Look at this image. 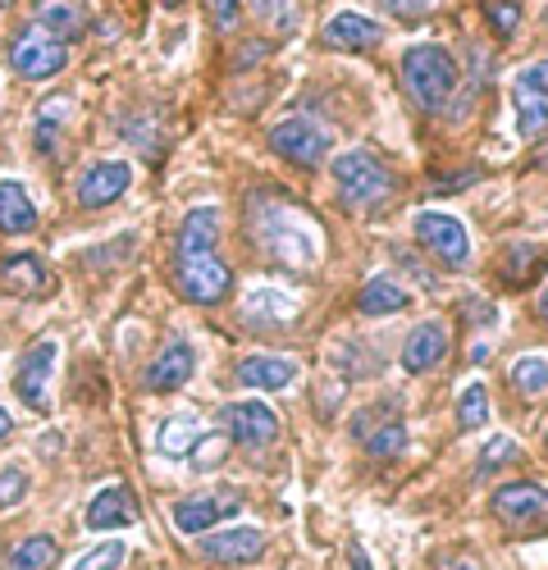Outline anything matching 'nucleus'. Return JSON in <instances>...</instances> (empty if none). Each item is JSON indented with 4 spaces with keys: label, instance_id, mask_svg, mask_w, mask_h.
I'll return each mask as SVG.
<instances>
[{
    "label": "nucleus",
    "instance_id": "f257e3e1",
    "mask_svg": "<svg viewBox=\"0 0 548 570\" xmlns=\"http://www.w3.org/2000/svg\"><path fill=\"white\" fill-rule=\"evenodd\" d=\"M252 237L270 261H280L297 274L315 269L320 252H325V233H320V224L302 206H293L288 197H270V193L252 202Z\"/></svg>",
    "mask_w": 548,
    "mask_h": 570
},
{
    "label": "nucleus",
    "instance_id": "f03ea898",
    "mask_svg": "<svg viewBox=\"0 0 548 570\" xmlns=\"http://www.w3.org/2000/svg\"><path fill=\"white\" fill-rule=\"evenodd\" d=\"M402 87H407V97L417 101L425 115H439L443 106H452L457 60H452L448 46H434V41L407 46V56H402Z\"/></svg>",
    "mask_w": 548,
    "mask_h": 570
},
{
    "label": "nucleus",
    "instance_id": "7ed1b4c3",
    "mask_svg": "<svg viewBox=\"0 0 548 570\" xmlns=\"http://www.w3.org/2000/svg\"><path fill=\"white\" fill-rule=\"evenodd\" d=\"M334 183L348 206H375L393 193V174L371 151H343L334 160Z\"/></svg>",
    "mask_w": 548,
    "mask_h": 570
},
{
    "label": "nucleus",
    "instance_id": "20e7f679",
    "mask_svg": "<svg viewBox=\"0 0 548 570\" xmlns=\"http://www.w3.org/2000/svg\"><path fill=\"white\" fill-rule=\"evenodd\" d=\"M411 233H417V243L434 261H443L452 269H467L471 265V233H467V224L457 219V215H448V210H421L417 219H411Z\"/></svg>",
    "mask_w": 548,
    "mask_h": 570
},
{
    "label": "nucleus",
    "instance_id": "39448f33",
    "mask_svg": "<svg viewBox=\"0 0 548 570\" xmlns=\"http://www.w3.org/2000/svg\"><path fill=\"white\" fill-rule=\"evenodd\" d=\"M65 65H69L65 41H56L51 32H41L37 23H32V28H19V37L10 41V69H14L19 78H28V82L56 78Z\"/></svg>",
    "mask_w": 548,
    "mask_h": 570
},
{
    "label": "nucleus",
    "instance_id": "423d86ee",
    "mask_svg": "<svg viewBox=\"0 0 548 570\" xmlns=\"http://www.w3.org/2000/svg\"><path fill=\"white\" fill-rule=\"evenodd\" d=\"M56 361H60V343L56 338H41L23 352L19 370H14V393L23 397L28 411L46 415L51 411V379H56Z\"/></svg>",
    "mask_w": 548,
    "mask_h": 570
},
{
    "label": "nucleus",
    "instance_id": "0eeeda50",
    "mask_svg": "<svg viewBox=\"0 0 548 570\" xmlns=\"http://www.w3.org/2000/svg\"><path fill=\"white\" fill-rule=\"evenodd\" d=\"M270 147L280 151L284 160L311 169V165H320V160L330 156V132L320 128V124H311L306 115H297V119H284V124L270 128Z\"/></svg>",
    "mask_w": 548,
    "mask_h": 570
},
{
    "label": "nucleus",
    "instance_id": "6e6552de",
    "mask_svg": "<svg viewBox=\"0 0 548 570\" xmlns=\"http://www.w3.org/2000/svg\"><path fill=\"white\" fill-rule=\"evenodd\" d=\"M174 278H178V293L188 302H197V306H219L228 297V288H234V269H228L224 261H215V256L178 261Z\"/></svg>",
    "mask_w": 548,
    "mask_h": 570
},
{
    "label": "nucleus",
    "instance_id": "1a4fd4ad",
    "mask_svg": "<svg viewBox=\"0 0 548 570\" xmlns=\"http://www.w3.org/2000/svg\"><path fill=\"white\" fill-rule=\"evenodd\" d=\"M197 552L215 566H252V561L265 557V530L234 525V530H219V534H202Z\"/></svg>",
    "mask_w": 548,
    "mask_h": 570
},
{
    "label": "nucleus",
    "instance_id": "9d476101",
    "mask_svg": "<svg viewBox=\"0 0 548 570\" xmlns=\"http://www.w3.org/2000/svg\"><path fill=\"white\" fill-rule=\"evenodd\" d=\"M219 424L228 430V439L243 448H265L280 434V420H274V411L265 402H228L219 411Z\"/></svg>",
    "mask_w": 548,
    "mask_h": 570
},
{
    "label": "nucleus",
    "instance_id": "9b49d317",
    "mask_svg": "<svg viewBox=\"0 0 548 570\" xmlns=\"http://www.w3.org/2000/svg\"><path fill=\"white\" fill-rule=\"evenodd\" d=\"M238 511V493L234 489H215V493H197V498H183L178 507H174V525L183 530V534H193V539H202L215 520H224V515H234Z\"/></svg>",
    "mask_w": 548,
    "mask_h": 570
},
{
    "label": "nucleus",
    "instance_id": "f8f14e48",
    "mask_svg": "<svg viewBox=\"0 0 548 570\" xmlns=\"http://www.w3.org/2000/svg\"><path fill=\"white\" fill-rule=\"evenodd\" d=\"M128 183H133V165L128 160H101V165H91L78 178V206L82 210L110 206V202H119L128 193Z\"/></svg>",
    "mask_w": 548,
    "mask_h": 570
},
{
    "label": "nucleus",
    "instance_id": "ddd939ff",
    "mask_svg": "<svg viewBox=\"0 0 548 570\" xmlns=\"http://www.w3.org/2000/svg\"><path fill=\"white\" fill-rule=\"evenodd\" d=\"M193 370H197V347H193L188 338H174V343H165L160 356L147 365L143 384H147L151 393H178V389L193 379Z\"/></svg>",
    "mask_w": 548,
    "mask_h": 570
},
{
    "label": "nucleus",
    "instance_id": "4468645a",
    "mask_svg": "<svg viewBox=\"0 0 548 570\" xmlns=\"http://www.w3.org/2000/svg\"><path fill=\"white\" fill-rule=\"evenodd\" d=\"M243 320L252 328H284L297 320V297H288L284 288H270V283H252L243 297Z\"/></svg>",
    "mask_w": 548,
    "mask_h": 570
},
{
    "label": "nucleus",
    "instance_id": "2eb2a0df",
    "mask_svg": "<svg viewBox=\"0 0 548 570\" xmlns=\"http://www.w3.org/2000/svg\"><path fill=\"white\" fill-rule=\"evenodd\" d=\"M443 356H448V328H443L439 320L417 324V328L407 334V343H402V370H411V374L434 370Z\"/></svg>",
    "mask_w": 548,
    "mask_h": 570
},
{
    "label": "nucleus",
    "instance_id": "dca6fc26",
    "mask_svg": "<svg viewBox=\"0 0 548 570\" xmlns=\"http://www.w3.org/2000/svg\"><path fill=\"white\" fill-rule=\"evenodd\" d=\"M219 243V206H197L183 215L178 228V261H197V256H215Z\"/></svg>",
    "mask_w": 548,
    "mask_h": 570
},
{
    "label": "nucleus",
    "instance_id": "f3484780",
    "mask_svg": "<svg viewBox=\"0 0 548 570\" xmlns=\"http://www.w3.org/2000/svg\"><path fill=\"white\" fill-rule=\"evenodd\" d=\"M87 530H128L133 520H137V498L128 493V489H119V484H110V489H101L97 498L87 502Z\"/></svg>",
    "mask_w": 548,
    "mask_h": 570
},
{
    "label": "nucleus",
    "instance_id": "a211bd4d",
    "mask_svg": "<svg viewBox=\"0 0 548 570\" xmlns=\"http://www.w3.org/2000/svg\"><path fill=\"white\" fill-rule=\"evenodd\" d=\"M380 37L384 28L356 10H343L325 23V46H334V51H371V46H380Z\"/></svg>",
    "mask_w": 548,
    "mask_h": 570
},
{
    "label": "nucleus",
    "instance_id": "6ab92c4d",
    "mask_svg": "<svg viewBox=\"0 0 548 570\" xmlns=\"http://www.w3.org/2000/svg\"><path fill=\"white\" fill-rule=\"evenodd\" d=\"M493 511L512 525H530V520H544L548 515V489L539 484H508L493 493Z\"/></svg>",
    "mask_w": 548,
    "mask_h": 570
},
{
    "label": "nucleus",
    "instance_id": "aec40b11",
    "mask_svg": "<svg viewBox=\"0 0 548 570\" xmlns=\"http://www.w3.org/2000/svg\"><path fill=\"white\" fill-rule=\"evenodd\" d=\"M297 379V361L293 356H247L238 365V384L243 389H265V393H280Z\"/></svg>",
    "mask_w": 548,
    "mask_h": 570
},
{
    "label": "nucleus",
    "instance_id": "412c9836",
    "mask_svg": "<svg viewBox=\"0 0 548 570\" xmlns=\"http://www.w3.org/2000/svg\"><path fill=\"white\" fill-rule=\"evenodd\" d=\"M32 14H37V28L51 32L56 41H78L87 32V10L78 0H37Z\"/></svg>",
    "mask_w": 548,
    "mask_h": 570
},
{
    "label": "nucleus",
    "instance_id": "4be33fe9",
    "mask_svg": "<svg viewBox=\"0 0 548 570\" xmlns=\"http://www.w3.org/2000/svg\"><path fill=\"white\" fill-rule=\"evenodd\" d=\"M37 228V206L19 178H0V233H32Z\"/></svg>",
    "mask_w": 548,
    "mask_h": 570
},
{
    "label": "nucleus",
    "instance_id": "5701e85b",
    "mask_svg": "<svg viewBox=\"0 0 548 570\" xmlns=\"http://www.w3.org/2000/svg\"><path fill=\"white\" fill-rule=\"evenodd\" d=\"M197 439H202V420H197L193 411H183V415H169V420L160 424L156 452L169 456V461H178V456H188V452L197 448Z\"/></svg>",
    "mask_w": 548,
    "mask_h": 570
},
{
    "label": "nucleus",
    "instance_id": "b1692460",
    "mask_svg": "<svg viewBox=\"0 0 548 570\" xmlns=\"http://www.w3.org/2000/svg\"><path fill=\"white\" fill-rule=\"evenodd\" d=\"M407 302H411V297L398 288V278H389V274H375V278L361 288V297H356L361 315H398V311H407Z\"/></svg>",
    "mask_w": 548,
    "mask_h": 570
},
{
    "label": "nucleus",
    "instance_id": "393cba45",
    "mask_svg": "<svg viewBox=\"0 0 548 570\" xmlns=\"http://www.w3.org/2000/svg\"><path fill=\"white\" fill-rule=\"evenodd\" d=\"M0 283H6L10 293H41L46 288V269H41V261L32 256V252H14V256H6V265H0Z\"/></svg>",
    "mask_w": 548,
    "mask_h": 570
},
{
    "label": "nucleus",
    "instance_id": "a878e982",
    "mask_svg": "<svg viewBox=\"0 0 548 570\" xmlns=\"http://www.w3.org/2000/svg\"><path fill=\"white\" fill-rule=\"evenodd\" d=\"M361 443H365V452H371L375 461H393V456L407 452V424H402L398 415H389L380 430H365Z\"/></svg>",
    "mask_w": 548,
    "mask_h": 570
},
{
    "label": "nucleus",
    "instance_id": "bb28decb",
    "mask_svg": "<svg viewBox=\"0 0 548 570\" xmlns=\"http://www.w3.org/2000/svg\"><path fill=\"white\" fill-rule=\"evenodd\" d=\"M56 557H60V543L51 534H32L10 552L6 570H46V566H56Z\"/></svg>",
    "mask_w": 548,
    "mask_h": 570
},
{
    "label": "nucleus",
    "instance_id": "cd10ccee",
    "mask_svg": "<svg viewBox=\"0 0 548 570\" xmlns=\"http://www.w3.org/2000/svg\"><path fill=\"white\" fill-rule=\"evenodd\" d=\"M512 389H517L521 397H544V393H548V356H539V352L521 356V361L512 365Z\"/></svg>",
    "mask_w": 548,
    "mask_h": 570
},
{
    "label": "nucleus",
    "instance_id": "c85d7f7f",
    "mask_svg": "<svg viewBox=\"0 0 548 570\" xmlns=\"http://www.w3.org/2000/svg\"><path fill=\"white\" fill-rule=\"evenodd\" d=\"M485 424H489V393H485V384H467L462 397H457V430L476 434Z\"/></svg>",
    "mask_w": 548,
    "mask_h": 570
},
{
    "label": "nucleus",
    "instance_id": "c756f323",
    "mask_svg": "<svg viewBox=\"0 0 548 570\" xmlns=\"http://www.w3.org/2000/svg\"><path fill=\"white\" fill-rule=\"evenodd\" d=\"M512 97H517V128H521V137L535 141L548 128V101L535 97V91H521V87H512Z\"/></svg>",
    "mask_w": 548,
    "mask_h": 570
},
{
    "label": "nucleus",
    "instance_id": "7c9ffc66",
    "mask_svg": "<svg viewBox=\"0 0 548 570\" xmlns=\"http://www.w3.org/2000/svg\"><path fill=\"white\" fill-rule=\"evenodd\" d=\"M65 119H69V101H65V97L41 101V115H37V147H41V151H51V147H56L51 137H60Z\"/></svg>",
    "mask_w": 548,
    "mask_h": 570
},
{
    "label": "nucleus",
    "instance_id": "2f4dec72",
    "mask_svg": "<svg viewBox=\"0 0 548 570\" xmlns=\"http://www.w3.org/2000/svg\"><path fill=\"white\" fill-rule=\"evenodd\" d=\"M512 461H521V443H517V439H508V434H493V439L480 448L476 470H480V474H489V470H498V465H512Z\"/></svg>",
    "mask_w": 548,
    "mask_h": 570
},
{
    "label": "nucleus",
    "instance_id": "473e14b6",
    "mask_svg": "<svg viewBox=\"0 0 548 570\" xmlns=\"http://www.w3.org/2000/svg\"><path fill=\"white\" fill-rule=\"evenodd\" d=\"M485 14L498 37H517L521 28V0H485Z\"/></svg>",
    "mask_w": 548,
    "mask_h": 570
},
{
    "label": "nucleus",
    "instance_id": "72a5a7b5",
    "mask_svg": "<svg viewBox=\"0 0 548 570\" xmlns=\"http://www.w3.org/2000/svg\"><path fill=\"white\" fill-rule=\"evenodd\" d=\"M539 265H544V247H535V243L508 247V278H512V283H526Z\"/></svg>",
    "mask_w": 548,
    "mask_h": 570
},
{
    "label": "nucleus",
    "instance_id": "f704fd0d",
    "mask_svg": "<svg viewBox=\"0 0 548 570\" xmlns=\"http://www.w3.org/2000/svg\"><path fill=\"white\" fill-rule=\"evenodd\" d=\"M28 498V470L19 461H10L6 470H0V511H10Z\"/></svg>",
    "mask_w": 548,
    "mask_h": 570
},
{
    "label": "nucleus",
    "instance_id": "c9c22d12",
    "mask_svg": "<svg viewBox=\"0 0 548 570\" xmlns=\"http://www.w3.org/2000/svg\"><path fill=\"white\" fill-rule=\"evenodd\" d=\"M124 566V543H97L74 561V570H119Z\"/></svg>",
    "mask_w": 548,
    "mask_h": 570
},
{
    "label": "nucleus",
    "instance_id": "e433bc0d",
    "mask_svg": "<svg viewBox=\"0 0 548 570\" xmlns=\"http://www.w3.org/2000/svg\"><path fill=\"white\" fill-rule=\"evenodd\" d=\"M439 6H443V0H384V10H389L393 19H407V23H417V19L434 14Z\"/></svg>",
    "mask_w": 548,
    "mask_h": 570
},
{
    "label": "nucleus",
    "instance_id": "4c0bfd02",
    "mask_svg": "<svg viewBox=\"0 0 548 570\" xmlns=\"http://www.w3.org/2000/svg\"><path fill=\"white\" fill-rule=\"evenodd\" d=\"M256 14L265 19V23H274V32H284V28H293V0H256Z\"/></svg>",
    "mask_w": 548,
    "mask_h": 570
},
{
    "label": "nucleus",
    "instance_id": "58836bf2",
    "mask_svg": "<svg viewBox=\"0 0 548 570\" xmlns=\"http://www.w3.org/2000/svg\"><path fill=\"white\" fill-rule=\"evenodd\" d=\"M512 87H521V91H535V97H544V101H548V60H539V65L521 69V73L512 78Z\"/></svg>",
    "mask_w": 548,
    "mask_h": 570
},
{
    "label": "nucleus",
    "instance_id": "ea45409f",
    "mask_svg": "<svg viewBox=\"0 0 548 570\" xmlns=\"http://www.w3.org/2000/svg\"><path fill=\"white\" fill-rule=\"evenodd\" d=\"M238 14H243V0H211V19H215V28L234 32V28H238Z\"/></svg>",
    "mask_w": 548,
    "mask_h": 570
},
{
    "label": "nucleus",
    "instance_id": "a19ab883",
    "mask_svg": "<svg viewBox=\"0 0 548 570\" xmlns=\"http://www.w3.org/2000/svg\"><path fill=\"white\" fill-rule=\"evenodd\" d=\"M348 557H352V570H371V557H365V548H361V543H352V548H348Z\"/></svg>",
    "mask_w": 548,
    "mask_h": 570
},
{
    "label": "nucleus",
    "instance_id": "79ce46f5",
    "mask_svg": "<svg viewBox=\"0 0 548 570\" xmlns=\"http://www.w3.org/2000/svg\"><path fill=\"white\" fill-rule=\"evenodd\" d=\"M439 570H480V566H476L471 557H448V561H443Z\"/></svg>",
    "mask_w": 548,
    "mask_h": 570
},
{
    "label": "nucleus",
    "instance_id": "37998d69",
    "mask_svg": "<svg viewBox=\"0 0 548 570\" xmlns=\"http://www.w3.org/2000/svg\"><path fill=\"white\" fill-rule=\"evenodd\" d=\"M10 434H14V415H10L6 406H0V443H6Z\"/></svg>",
    "mask_w": 548,
    "mask_h": 570
},
{
    "label": "nucleus",
    "instance_id": "c03bdc74",
    "mask_svg": "<svg viewBox=\"0 0 548 570\" xmlns=\"http://www.w3.org/2000/svg\"><path fill=\"white\" fill-rule=\"evenodd\" d=\"M51 452H60V434H51V439H41V456H51Z\"/></svg>",
    "mask_w": 548,
    "mask_h": 570
},
{
    "label": "nucleus",
    "instance_id": "a18cd8bd",
    "mask_svg": "<svg viewBox=\"0 0 548 570\" xmlns=\"http://www.w3.org/2000/svg\"><path fill=\"white\" fill-rule=\"evenodd\" d=\"M539 320H544V324H548V288H544V293H539Z\"/></svg>",
    "mask_w": 548,
    "mask_h": 570
},
{
    "label": "nucleus",
    "instance_id": "49530a36",
    "mask_svg": "<svg viewBox=\"0 0 548 570\" xmlns=\"http://www.w3.org/2000/svg\"><path fill=\"white\" fill-rule=\"evenodd\" d=\"M535 165H539V169H548V147H544V151L535 156Z\"/></svg>",
    "mask_w": 548,
    "mask_h": 570
},
{
    "label": "nucleus",
    "instance_id": "de8ad7c7",
    "mask_svg": "<svg viewBox=\"0 0 548 570\" xmlns=\"http://www.w3.org/2000/svg\"><path fill=\"white\" fill-rule=\"evenodd\" d=\"M165 6H183V0H165Z\"/></svg>",
    "mask_w": 548,
    "mask_h": 570
},
{
    "label": "nucleus",
    "instance_id": "09e8293b",
    "mask_svg": "<svg viewBox=\"0 0 548 570\" xmlns=\"http://www.w3.org/2000/svg\"><path fill=\"white\" fill-rule=\"evenodd\" d=\"M544 23H548V10H544Z\"/></svg>",
    "mask_w": 548,
    "mask_h": 570
},
{
    "label": "nucleus",
    "instance_id": "8fccbe9b",
    "mask_svg": "<svg viewBox=\"0 0 548 570\" xmlns=\"http://www.w3.org/2000/svg\"><path fill=\"white\" fill-rule=\"evenodd\" d=\"M0 6H10V0H0Z\"/></svg>",
    "mask_w": 548,
    "mask_h": 570
}]
</instances>
